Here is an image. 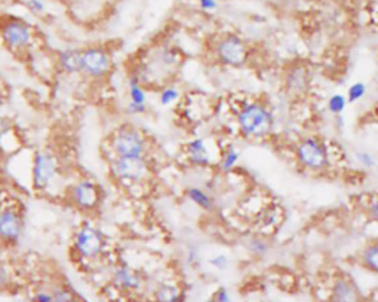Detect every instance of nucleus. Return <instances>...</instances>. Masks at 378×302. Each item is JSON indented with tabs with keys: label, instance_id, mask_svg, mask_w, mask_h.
<instances>
[{
	"label": "nucleus",
	"instance_id": "obj_19",
	"mask_svg": "<svg viewBox=\"0 0 378 302\" xmlns=\"http://www.w3.org/2000/svg\"><path fill=\"white\" fill-rule=\"evenodd\" d=\"M157 302H180V290L173 284H162L155 292Z\"/></svg>",
	"mask_w": 378,
	"mask_h": 302
},
{
	"label": "nucleus",
	"instance_id": "obj_34",
	"mask_svg": "<svg viewBox=\"0 0 378 302\" xmlns=\"http://www.w3.org/2000/svg\"><path fill=\"white\" fill-rule=\"evenodd\" d=\"M37 302H53V298L47 293H39L36 297Z\"/></svg>",
	"mask_w": 378,
	"mask_h": 302
},
{
	"label": "nucleus",
	"instance_id": "obj_23",
	"mask_svg": "<svg viewBox=\"0 0 378 302\" xmlns=\"http://www.w3.org/2000/svg\"><path fill=\"white\" fill-rule=\"evenodd\" d=\"M347 104V99L344 95L342 94H334L332 95L329 102H328V107L329 111L333 114H341L343 111L345 110Z\"/></svg>",
	"mask_w": 378,
	"mask_h": 302
},
{
	"label": "nucleus",
	"instance_id": "obj_35",
	"mask_svg": "<svg viewBox=\"0 0 378 302\" xmlns=\"http://www.w3.org/2000/svg\"><path fill=\"white\" fill-rule=\"evenodd\" d=\"M6 281H7V273H6L5 269H3V268L0 267V287H2L3 284H5Z\"/></svg>",
	"mask_w": 378,
	"mask_h": 302
},
{
	"label": "nucleus",
	"instance_id": "obj_6",
	"mask_svg": "<svg viewBox=\"0 0 378 302\" xmlns=\"http://www.w3.org/2000/svg\"><path fill=\"white\" fill-rule=\"evenodd\" d=\"M58 165L52 154L39 152L33 159V185L37 190L45 189L56 174Z\"/></svg>",
	"mask_w": 378,
	"mask_h": 302
},
{
	"label": "nucleus",
	"instance_id": "obj_17",
	"mask_svg": "<svg viewBox=\"0 0 378 302\" xmlns=\"http://www.w3.org/2000/svg\"><path fill=\"white\" fill-rule=\"evenodd\" d=\"M360 261L366 269L378 273V240L369 243L363 249L362 255H360Z\"/></svg>",
	"mask_w": 378,
	"mask_h": 302
},
{
	"label": "nucleus",
	"instance_id": "obj_33",
	"mask_svg": "<svg viewBox=\"0 0 378 302\" xmlns=\"http://www.w3.org/2000/svg\"><path fill=\"white\" fill-rule=\"evenodd\" d=\"M200 7L205 10H213L217 7L216 0H199Z\"/></svg>",
	"mask_w": 378,
	"mask_h": 302
},
{
	"label": "nucleus",
	"instance_id": "obj_10",
	"mask_svg": "<svg viewBox=\"0 0 378 302\" xmlns=\"http://www.w3.org/2000/svg\"><path fill=\"white\" fill-rule=\"evenodd\" d=\"M219 58L229 66H241L247 60V49L237 37H228L218 45Z\"/></svg>",
	"mask_w": 378,
	"mask_h": 302
},
{
	"label": "nucleus",
	"instance_id": "obj_22",
	"mask_svg": "<svg viewBox=\"0 0 378 302\" xmlns=\"http://www.w3.org/2000/svg\"><path fill=\"white\" fill-rule=\"evenodd\" d=\"M365 213L373 223L378 224V194L368 195L367 202L365 204Z\"/></svg>",
	"mask_w": 378,
	"mask_h": 302
},
{
	"label": "nucleus",
	"instance_id": "obj_31",
	"mask_svg": "<svg viewBox=\"0 0 378 302\" xmlns=\"http://www.w3.org/2000/svg\"><path fill=\"white\" fill-rule=\"evenodd\" d=\"M53 302H71L72 301V295L69 293L66 290H58L55 291L52 295Z\"/></svg>",
	"mask_w": 378,
	"mask_h": 302
},
{
	"label": "nucleus",
	"instance_id": "obj_5",
	"mask_svg": "<svg viewBox=\"0 0 378 302\" xmlns=\"http://www.w3.org/2000/svg\"><path fill=\"white\" fill-rule=\"evenodd\" d=\"M113 147L118 156H143L145 152L144 140L132 129L118 131L114 138Z\"/></svg>",
	"mask_w": 378,
	"mask_h": 302
},
{
	"label": "nucleus",
	"instance_id": "obj_9",
	"mask_svg": "<svg viewBox=\"0 0 378 302\" xmlns=\"http://www.w3.org/2000/svg\"><path fill=\"white\" fill-rule=\"evenodd\" d=\"M111 61L105 51L90 48L83 51V71L92 78L104 77L110 71Z\"/></svg>",
	"mask_w": 378,
	"mask_h": 302
},
{
	"label": "nucleus",
	"instance_id": "obj_27",
	"mask_svg": "<svg viewBox=\"0 0 378 302\" xmlns=\"http://www.w3.org/2000/svg\"><path fill=\"white\" fill-rule=\"evenodd\" d=\"M178 96H179V93L176 89L174 88L165 89L162 92V94H160V103H162L163 105H168L178 99Z\"/></svg>",
	"mask_w": 378,
	"mask_h": 302
},
{
	"label": "nucleus",
	"instance_id": "obj_18",
	"mask_svg": "<svg viewBox=\"0 0 378 302\" xmlns=\"http://www.w3.org/2000/svg\"><path fill=\"white\" fill-rule=\"evenodd\" d=\"M187 196L193 203L204 210H211L214 207L210 196L199 187H189L187 190Z\"/></svg>",
	"mask_w": 378,
	"mask_h": 302
},
{
	"label": "nucleus",
	"instance_id": "obj_24",
	"mask_svg": "<svg viewBox=\"0 0 378 302\" xmlns=\"http://www.w3.org/2000/svg\"><path fill=\"white\" fill-rule=\"evenodd\" d=\"M365 93H366V85L363 82L354 83L348 89L347 102H349V103H353V102H356V101L360 100L362 98H364Z\"/></svg>",
	"mask_w": 378,
	"mask_h": 302
},
{
	"label": "nucleus",
	"instance_id": "obj_15",
	"mask_svg": "<svg viewBox=\"0 0 378 302\" xmlns=\"http://www.w3.org/2000/svg\"><path fill=\"white\" fill-rule=\"evenodd\" d=\"M114 282L121 289L137 290L142 284L141 278L129 267H119L114 273Z\"/></svg>",
	"mask_w": 378,
	"mask_h": 302
},
{
	"label": "nucleus",
	"instance_id": "obj_7",
	"mask_svg": "<svg viewBox=\"0 0 378 302\" xmlns=\"http://www.w3.org/2000/svg\"><path fill=\"white\" fill-rule=\"evenodd\" d=\"M74 247L82 257L94 258L102 252V235L95 228L84 226L77 232L76 239H74Z\"/></svg>",
	"mask_w": 378,
	"mask_h": 302
},
{
	"label": "nucleus",
	"instance_id": "obj_8",
	"mask_svg": "<svg viewBox=\"0 0 378 302\" xmlns=\"http://www.w3.org/2000/svg\"><path fill=\"white\" fill-rule=\"evenodd\" d=\"M329 302H363V297L352 279L341 275L331 283Z\"/></svg>",
	"mask_w": 378,
	"mask_h": 302
},
{
	"label": "nucleus",
	"instance_id": "obj_13",
	"mask_svg": "<svg viewBox=\"0 0 378 302\" xmlns=\"http://www.w3.org/2000/svg\"><path fill=\"white\" fill-rule=\"evenodd\" d=\"M59 65L61 69L73 75L83 71V51L79 49L69 48L62 50L59 53Z\"/></svg>",
	"mask_w": 378,
	"mask_h": 302
},
{
	"label": "nucleus",
	"instance_id": "obj_25",
	"mask_svg": "<svg viewBox=\"0 0 378 302\" xmlns=\"http://www.w3.org/2000/svg\"><path fill=\"white\" fill-rule=\"evenodd\" d=\"M26 7L34 16L41 17L47 13V5L43 0H26Z\"/></svg>",
	"mask_w": 378,
	"mask_h": 302
},
{
	"label": "nucleus",
	"instance_id": "obj_36",
	"mask_svg": "<svg viewBox=\"0 0 378 302\" xmlns=\"http://www.w3.org/2000/svg\"><path fill=\"white\" fill-rule=\"evenodd\" d=\"M369 302H378V299H373V300L369 301Z\"/></svg>",
	"mask_w": 378,
	"mask_h": 302
},
{
	"label": "nucleus",
	"instance_id": "obj_1",
	"mask_svg": "<svg viewBox=\"0 0 378 302\" xmlns=\"http://www.w3.org/2000/svg\"><path fill=\"white\" fill-rule=\"evenodd\" d=\"M0 37L10 51L24 52L32 45L34 32L27 21L16 17H6L0 21Z\"/></svg>",
	"mask_w": 378,
	"mask_h": 302
},
{
	"label": "nucleus",
	"instance_id": "obj_30",
	"mask_svg": "<svg viewBox=\"0 0 378 302\" xmlns=\"http://www.w3.org/2000/svg\"><path fill=\"white\" fill-rule=\"evenodd\" d=\"M10 131H11V125H10V122L8 121V118L0 114V141H3V139L6 135H8Z\"/></svg>",
	"mask_w": 378,
	"mask_h": 302
},
{
	"label": "nucleus",
	"instance_id": "obj_3",
	"mask_svg": "<svg viewBox=\"0 0 378 302\" xmlns=\"http://www.w3.org/2000/svg\"><path fill=\"white\" fill-rule=\"evenodd\" d=\"M240 129L249 138H262L270 133L273 125L271 113L259 104L245 106L239 114Z\"/></svg>",
	"mask_w": 378,
	"mask_h": 302
},
{
	"label": "nucleus",
	"instance_id": "obj_11",
	"mask_svg": "<svg viewBox=\"0 0 378 302\" xmlns=\"http://www.w3.org/2000/svg\"><path fill=\"white\" fill-rule=\"evenodd\" d=\"M73 201L80 208L90 209L99 202V190L93 182L84 179L74 186L72 192Z\"/></svg>",
	"mask_w": 378,
	"mask_h": 302
},
{
	"label": "nucleus",
	"instance_id": "obj_28",
	"mask_svg": "<svg viewBox=\"0 0 378 302\" xmlns=\"http://www.w3.org/2000/svg\"><path fill=\"white\" fill-rule=\"evenodd\" d=\"M209 264L211 266H213V267L217 268V269L223 270V269H226V268L228 267L229 260H228V258L226 257L225 255H218V256H216V257H214V258H210L209 259Z\"/></svg>",
	"mask_w": 378,
	"mask_h": 302
},
{
	"label": "nucleus",
	"instance_id": "obj_14",
	"mask_svg": "<svg viewBox=\"0 0 378 302\" xmlns=\"http://www.w3.org/2000/svg\"><path fill=\"white\" fill-rule=\"evenodd\" d=\"M189 163L195 166H207L210 164V153L203 139H195L187 145Z\"/></svg>",
	"mask_w": 378,
	"mask_h": 302
},
{
	"label": "nucleus",
	"instance_id": "obj_2",
	"mask_svg": "<svg viewBox=\"0 0 378 302\" xmlns=\"http://www.w3.org/2000/svg\"><path fill=\"white\" fill-rule=\"evenodd\" d=\"M297 162L308 172L322 173L330 167L331 154L322 141L315 138L302 140L296 147Z\"/></svg>",
	"mask_w": 378,
	"mask_h": 302
},
{
	"label": "nucleus",
	"instance_id": "obj_4",
	"mask_svg": "<svg viewBox=\"0 0 378 302\" xmlns=\"http://www.w3.org/2000/svg\"><path fill=\"white\" fill-rule=\"evenodd\" d=\"M112 172L119 182L134 184L146 177L148 167L143 156H118L113 163Z\"/></svg>",
	"mask_w": 378,
	"mask_h": 302
},
{
	"label": "nucleus",
	"instance_id": "obj_29",
	"mask_svg": "<svg viewBox=\"0 0 378 302\" xmlns=\"http://www.w3.org/2000/svg\"><path fill=\"white\" fill-rule=\"evenodd\" d=\"M250 248L255 254L262 255L268 250V245L265 241L260 240V239H254V240L250 241Z\"/></svg>",
	"mask_w": 378,
	"mask_h": 302
},
{
	"label": "nucleus",
	"instance_id": "obj_26",
	"mask_svg": "<svg viewBox=\"0 0 378 302\" xmlns=\"http://www.w3.org/2000/svg\"><path fill=\"white\" fill-rule=\"evenodd\" d=\"M355 157H356V161L360 166H363L367 169H371L376 166V159L375 157L371 155L370 153L365 152V151H360L355 154Z\"/></svg>",
	"mask_w": 378,
	"mask_h": 302
},
{
	"label": "nucleus",
	"instance_id": "obj_21",
	"mask_svg": "<svg viewBox=\"0 0 378 302\" xmlns=\"http://www.w3.org/2000/svg\"><path fill=\"white\" fill-rule=\"evenodd\" d=\"M238 161H239V153L237 152L236 149H234V147L230 146L227 150L221 162V168L223 172H230V170L236 166Z\"/></svg>",
	"mask_w": 378,
	"mask_h": 302
},
{
	"label": "nucleus",
	"instance_id": "obj_16",
	"mask_svg": "<svg viewBox=\"0 0 378 302\" xmlns=\"http://www.w3.org/2000/svg\"><path fill=\"white\" fill-rule=\"evenodd\" d=\"M129 85L131 94V103L129 105V110L133 114L143 113L146 109V95L141 88L139 79L136 77L130 78Z\"/></svg>",
	"mask_w": 378,
	"mask_h": 302
},
{
	"label": "nucleus",
	"instance_id": "obj_20",
	"mask_svg": "<svg viewBox=\"0 0 378 302\" xmlns=\"http://www.w3.org/2000/svg\"><path fill=\"white\" fill-rule=\"evenodd\" d=\"M282 217V210L279 206L268 207L262 214V226L266 228L276 227Z\"/></svg>",
	"mask_w": 378,
	"mask_h": 302
},
{
	"label": "nucleus",
	"instance_id": "obj_12",
	"mask_svg": "<svg viewBox=\"0 0 378 302\" xmlns=\"http://www.w3.org/2000/svg\"><path fill=\"white\" fill-rule=\"evenodd\" d=\"M21 232V220L13 210L6 209L0 213V237L15 240Z\"/></svg>",
	"mask_w": 378,
	"mask_h": 302
},
{
	"label": "nucleus",
	"instance_id": "obj_32",
	"mask_svg": "<svg viewBox=\"0 0 378 302\" xmlns=\"http://www.w3.org/2000/svg\"><path fill=\"white\" fill-rule=\"evenodd\" d=\"M215 300L216 302H231L230 294H229L227 290L222 287L219 288L218 291L216 292Z\"/></svg>",
	"mask_w": 378,
	"mask_h": 302
}]
</instances>
